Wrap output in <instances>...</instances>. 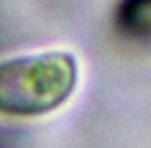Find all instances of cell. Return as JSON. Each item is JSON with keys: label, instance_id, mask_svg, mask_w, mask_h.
I'll return each instance as SVG.
<instances>
[{"label": "cell", "instance_id": "1", "mask_svg": "<svg viewBox=\"0 0 151 148\" xmlns=\"http://www.w3.org/2000/svg\"><path fill=\"white\" fill-rule=\"evenodd\" d=\"M78 67L69 52H40L0 63V115L38 117L73 94Z\"/></svg>", "mask_w": 151, "mask_h": 148}, {"label": "cell", "instance_id": "2", "mask_svg": "<svg viewBox=\"0 0 151 148\" xmlns=\"http://www.w3.org/2000/svg\"><path fill=\"white\" fill-rule=\"evenodd\" d=\"M117 23L132 37H151V0H122Z\"/></svg>", "mask_w": 151, "mask_h": 148}]
</instances>
